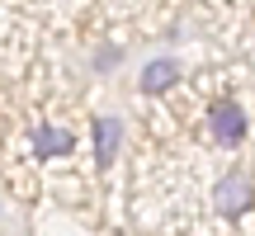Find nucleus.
Segmentation results:
<instances>
[{
  "instance_id": "1",
  "label": "nucleus",
  "mask_w": 255,
  "mask_h": 236,
  "mask_svg": "<svg viewBox=\"0 0 255 236\" xmlns=\"http://www.w3.org/2000/svg\"><path fill=\"white\" fill-rule=\"evenodd\" d=\"M251 203H255V175L251 170H227L213 184V208L222 218H241V213H251Z\"/></svg>"
},
{
  "instance_id": "2",
  "label": "nucleus",
  "mask_w": 255,
  "mask_h": 236,
  "mask_svg": "<svg viewBox=\"0 0 255 236\" xmlns=\"http://www.w3.org/2000/svg\"><path fill=\"white\" fill-rule=\"evenodd\" d=\"M208 137L218 146H237L246 137V109L237 100H213L208 104Z\"/></svg>"
},
{
  "instance_id": "3",
  "label": "nucleus",
  "mask_w": 255,
  "mask_h": 236,
  "mask_svg": "<svg viewBox=\"0 0 255 236\" xmlns=\"http://www.w3.org/2000/svg\"><path fill=\"white\" fill-rule=\"evenodd\" d=\"M119 142H123V123H119V118H95V161H100V170L114 165Z\"/></svg>"
},
{
  "instance_id": "4",
  "label": "nucleus",
  "mask_w": 255,
  "mask_h": 236,
  "mask_svg": "<svg viewBox=\"0 0 255 236\" xmlns=\"http://www.w3.org/2000/svg\"><path fill=\"white\" fill-rule=\"evenodd\" d=\"M175 81H180V66L165 62V57H156V62L142 66V90H146V95H165V90H175Z\"/></svg>"
},
{
  "instance_id": "5",
  "label": "nucleus",
  "mask_w": 255,
  "mask_h": 236,
  "mask_svg": "<svg viewBox=\"0 0 255 236\" xmlns=\"http://www.w3.org/2000/svg\"><path fill=\"white\" fill-rule=\"evenodd\" d=\"M33 151L38 156H66L71 151V132H66V127H38L33 132Z\"/></svg>"
}]
</instances>
